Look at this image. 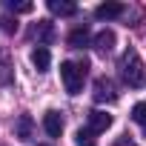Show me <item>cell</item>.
Segmentation results:
<instances>
[{
  "label": "cell",
  "instance_id": "cell-10",
  "mask_svg": "<svg viewBox=\"0 0 146 146\" xmlns=\"http://www.w3.org/2000/svg\"><path fill=\"white\" fill-rule=\"evenodd\" d=\"M69 46H72V49H83V46H89V29H86V26H78L75 32L69 35Z\"/></svg>",
  "mask_w": 146,
  "mask_h": 146
},
{
  "label": "cell",
  "instance_id": "cell-11",
  "mask_svg": "<svg viewBox=\"0 0 146 146\" xmlns=\"http://www.w3.org/2000/svg\"><path fill=\"white\" fill-rule=\"evenodd\" d=\"M15 132H17V137H20V140H29V137H32V117H29V115H23V117L17 120Z\"/></svg>",
  "mask_w": 146,
  "mask_h": 146
},
{
  "label": "cell",
  "instance_id": "cell-18",
  "mask_svg": "<svg viewBox=\"0 0 146 146\" xmlns=\"http://www.w3.org/2000/svg\"><path fill=\"white\" fill-rule=\"evenodd\" d=\"M115 146H135V143H132V140H129V137H120V140H117V143H115Z\"/></svg>",
  "mask_w": 146,
  "mask_h": 146
},
{
  "label": "cell",
  "instance_id": "cell-6",
  "mask_svg": "<svg viewBox=\"0 0 146 146\" xmlns=\"http://www.w3.org/2000/svg\"><path fill=\"white\" fill-rule=\"evenodd\" d=\"M126 9L120 6V3H100L98 9H95V17L98 20H115V17H120Z\"/></svg>",
  "mask_w": 146,
  "mask_h": 146
},
{
  "label": "cell",
  "instance_id": "cell-5",
  "mask_svg": "<svg viewBox=\"0 0 146 146\" xmlns=\"http://www.w3.org/2000/svg\"><path fill=\"white\" fill-rule=\"evenodd\" d=\"M43 129H46L49 137H60V132H63V117H60V112L49 109V112L43 115Z\"/></svg>",
  "mask_w": 146,
  "mask_h": 146
},
{
  "label": "cell",
  "instance_id": "cell-9",
  "mask_svg": "<svg viewBox=\"0 0 146 146\" xmlns=\"http://www.w3.org/2000/svg\"><path fill=\"white\" fill-rule=\"evenodd\" d=\"M49 12L60 15V17H72V15H78V6L75 3H60V0H49Z\"/></svg>",
  "mask_w": 146,
  "mask_h": 146
},
{
  "label": "cell",
  "instance_id": "cell-2",
  "mask_svg": "<svg viewBox=\"0 0 146 146\" xmlns=\"http://www.w3.org/2000/svg\"><path fill=\"white\" fill-rule=\"evenodd\" d=\"M86 72H89V60H63L60 63V80L66 86L69 95H80L83 92V80H86Z\"/></svg>",
  "mask_w": 146,
  "mask_h": 146
},
{
  "label": "cell",
  "instance_id": "cell-1",
  "mask_svg": "<svg viewBox=\"0 0 146 146\" xmlns=\"http://www.w3.org/2000/svg\"><path fill=\"white\" fill-rule=\"evenodd\" d=\"M120 75H123L126 86H132V89L146 86V66H143L137 49H126L123 52V57H120Z\"/></svg>",
  "mask_w": 146,
  "mask_h": 146
},
{
  "label": "cell",
  "instance_id": "cell-14",
  "mask_svg": "<svg viewBox=\"0 0 146 146\" xmlns=\"http://www.w3.org/2000/svg\"><path fill=\"white\" fill-rule=\"evenodd\" d=\"M132 120L140 123V126H146V100L135 103V109H132Z\"/></svg>",
  "mask_w": 146,
  "mask_h": 146
},
{
  "label": "cell",
  "instance_id": "cell-8",
  "mask_svg": "<svg viewBox=\"0 0 146 146\" xmlns=\"http://www.w3.org/2000/svg\"><path fill=\"white\" fill-rule=\"evenodd\" d=\"M32 63H35V69H37V72H46V69H49V63H52L49 49H46V46H35V52H32Z\"/></svg>",
  "mask_w": 146,
  "mask_h": 146
},
{
  "label": "cell",
  "instance_id": "cell-4",
  "mask_svg": "<svg viewBox=\"0 0 146 146\" xmlns=\"http://www.w3.org/2000/svg\"><path fill=\"white\" fill-rule=\"evenodd\" d=\"M109 126H112V115H106V112H100V109L89 112V132H92V135H100V132H106Z\"/></svg>",
  "mask_w": 146,
  "mask_h": 146
},
{
  "label": "cell",
  "instance_id": "cell-7",
  "mask_svg": "<svg viewBox=\"0 0 146 146\" xmlns=\"http://www.w3.org/2000/svg\"><path fill=\"white\" fill-rule=\"evenodd\" d=\"M95 49H98L100 54H109V52L115 49V32H112V29L98 32V35H95Z\"/></svg>",
  "mask_w": 146,
  "mask_h": 146
},
{
  "label": "cell",
  "instance_id": "cell-17",
  "mask_svg": "<svg viewBox=\"0 0 146 146\" xmlns=\"http://www.w3.org/2000/svg\"><path fill=\"white\" fill-rule=\"evenodd\" d=\"M0 29H3L6 35H12V32H17V23L9 20V17H0Z\"/></svg>",
  "mask_w": 146,
  "mask_h": 146
},
{
  "label": "cell",
  "instance_id": "cell-16",
  "mask_svg": "<svg viewBox=\"0 0 146 146\" xmlns=\"http://www.w3.org/2000/svg\"><path fill=\"white\" fill-rule=\"evenodd\" d=\"M9 9H12V12H17V15H29L35 6H32V3H15V0H12V3H9Z\"/></svg>",
  "mask_w": 146,
  "mask_h": 146
},
{
  "label": "cell",
  "instance_id": "cell-3",
  "mask_svg": "<svg viewBox=\"0 0 146 146\" xmlns=\"http://www.w3.org/2000/svg\"><path fill=\"white\" fill-rule=\"evenodd\" d=\"M95 100H98V103H115V100H117L115 83H112L109 78H98V80H95Z\"/></svg>",
  "mask_w": 146,
  "mask_h": 146
},
{
  "label": "cell",
  "instance_id": "cell-12",
  "mask_svg": "<svg viewBox=\"0 0 146 146\" xmlns=\"http://www.w3.org/2000/svg\"><path fill=\"white\" fill-rule=\"evenodd\" d=\"M32 35H35V37L49 40V37H52V23H49V20H37V26L32 29Z\"/></svg>",
  "mask_w": 146,
  "mask_h": 146
},
{
  "label": "cell",
  "instance_id": "cell-19",
  "mask_svg": "<svg viewBox=\"0 0 146 146\" xmlns=\"http://www.w3.org/2000/svg\"><path fill=\"white\" fill-rule=\"evenodd\" d=\"M37 146H46V143H37Z\"/></svg>",
  "mask_w": 146,
  "mask_h": 146
},
{
  "label": "cell",
  "instance_id": "cell-15",
  "mask_svg": "<svg viewBox=\"0 0 146 146\" xmlns=\"http://www.w3.org/2000/svg\"><path fill=\"white\" fill-rule=\"evenodd\" d=\"M9 57H0V86H6L9 83Z\"/></svg>",
  "mask_w": 146,
  "mask_h": 146
},
{
  "label": "cell",
  "instance_id": "cell-13",
  "mask_svg": "<svg viewBox=\"0 0 146 146\" xmlns=\"http://www.w3.org/2000/svg\"><path fill=\"white\" fill-rule=\"evenodd\" d=\"M75 146H98V143H95V137H92L89 129H78V135H75Z\"/></svg>",
  "mask_w": 146,
  "mask_h": 146
}]
</instances>
